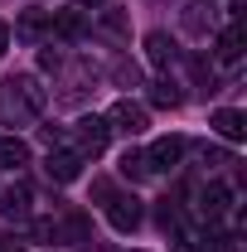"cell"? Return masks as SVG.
I'll use <instances>...</instances> for the list:
<instances>
[{
  "instance_id": "obj_1",
  "label": "cell",
  "mask_w": 247,
  "mask_h": 252,
  "mask_svg": "<svg viewBox=\"0 0 247 252\" xmlns=\"http://www.w3.org/2000/svg\"><path fill=\"white\" fill-rule=\"evenodd\" d=\"M39 112H44V88L34 83L30 73H10V78L0 83V122L25 126V122H34Z\"/></svg>"
},
{
  "instance_id": "obj_2",
  "label": "cell",
  "mask_w": 247,
  "mask_h": 252,
  "mask_svg": "<svg viewBox=\"0 0 247 252\" xmlns=\"http://www.w3.org/2000/svg\"><path fill=\"white\" fill-rule=\"evenodd\" d=\"M107 126H112V131H122V136H141V131L151 126V117H146V107H141V102L122 97V102L107 112Z\"/></svg>"
},
{
  "instance_id": "obj_3",
  "label": "cell",
  "mask_w": 247,
  "mask_h": 252,
  "mask_svg": "<svg viewBox=\"0 0 247 252\" xmlns=\"http://www.w3.org/2000/svg\"><path fill=\"white\" fill-rule=\"evenodd\" d=\"M107 136H112V126L107 117H78V156H102L107 151Z\"/></svg>"
},
{
  "instance_id": "obj_4",
  "label": "cell",
  "mask_w": 247,
  "mask_h": 252,
  "mask_svg": "<svg viewBox=\"0 0 247 252\" xmlns=\"http://www.w3.org/2000/svg\"><path fill=\"white\" fill-rule=\"evenodd\" d=\"M107 223L117 233H136L141 228V199L136 194H112L107 199Z\"/></svg>"
},
{
  "instance_id": "obj_5",
  "label": "cell",
  "mask_w": 247,
  "mask_h": 252,
  "mask_svg": "<svg viewBox=\"0 0 247 252\" xmlns=\"http://www.w3.org/2000/svg\"><path fill=\"white\" fill-rule=\"evenodd\" d=\"M44 175H49L54 185H68V180H78V175H83V156H78V151H63V146H49Z\"/></svg>"
},
{
  "instance_id": "obj_6",
  "label": "cell",
  "mask_w": 247,
  "mask_h": 252,
  "mask_svg": "<svg viewBox=\"0 0 247 252\" xmlns=\"http://www.w3.org/2000/svg\"><path fill=\"white\" fill-rule=\"evenodd\" d=\"M180 156H185V141H180V136H160L151 151H146V165H151V175L155 170H175Z\"/></svg>"
},
{
  "instance_id": "obj_7",
  "label": "cell",
  "mask_w": 247,
  "mask_h": 252,
  "mask_svg": "<svg viewBox=\"0 0 247 252\" xmlns=\"http://www.w3.org/2000/svg\"><path fill=\"white\" fill-rule=\"evenodd\" d=\"M49 15H54V10H25V15L15 20V39H25V44H39V39L49 34Z\"/></svg>"
},
{
  "instance_id": "obj_8",
  "label": "cell",
  "mask_w": 247,
  "mask_h": 252,
  "mask_svg": "<svg viewBox=\"0 0 247 252\" xmlns=\"http://www.w3.org/2000/svg\"><path fill=\"white\" fill-rule=\"evenodd\" d=\"M0 214H5V219H25V214H30V185H25V180H15L10 189H0Z\"/></svg>"
},
{
  "instance_id": "obj_9",
  "label": "cell",
  "mask_w": 247,
  "mask_h": 252,
  "mask_svg": "<svg viewBox=\"0 0 247 252\" xmlns=\"http://www.w3.org/2000/svg\"><path fill=\"white\" fill-rule=\"evenodd\" d=\"M214 131L223 136V141H243V136H247V117L233 112V107H218V112H214Z\"/></svg>"
},
{
  "instance_id": "obj_10",
  "label": "cell",
  "mask_w": 247,
  "mask_h": 252,
  "mask_svg": "<svg viewBox=\"0 0 247 252\" xmlns=\"http://www.w3.org/2000/svg\"><path fill=\"white\" fill-rule=\"evenodd\" d=\"M194 209H199V219H223V209H228V189L223 185H209L204 189V194H199V204H194Z\"/></svg>"
},
{
  "instance_id": "obj_11",
  "label": "cell",
  "mask_w": 247,
  "mask_h": 252,
  "mask_svg": "<svg viewBox=\"0 0 247 252\" xmlns=\"http://www.w3.org/2000/svg\"><path fill=\"white\" fill-rule=\"evenodd\" d=\"M30 165V146L20 136H0V170H20Z\"/></svg>"
},
{
  "instance_id": "obj_12",
  "label": "cell",
  "mask_w": 247,
  "mask_h": 252,
  "mask_svg": "<svg viewBox=\"0 0 247 252\" xmlns=\"http://www.w3.org/2000/svg\"><path fill=\"white\" fill-rule=\"evenodd\" d=\"M238 59H243V30H238V25H228V30L218 34V63H228V68H233Z\"/></svg>"
},
{
  "instance_id": "obj_13",
  "label": "cell",
  "mask_w": 247,
  "mask_h": 252,
  "mask_svg": "<svg viewBox=\"0 0 247 252\" xmlns=\"http://www.w3.org/2000/svg\"><path fill=\"white\" fill-rule=\"evenodd\" d=\"M49 30H59L63 39H83L88 25H83V15H78V10H59V15H49Z\"/></svg>"
},
{
  "instance_id": "obj_14",
  "label": "cell",
  "mask_w": 247,
  "mask_h": 252,
  "mask_svg": "<svg viewBox=\"0 0 247 252\" xmlns=\"http://www.w3.org/2000/svg\"><path fill=\"white\" fill-rule=\"evenodd\" d=\"M146 49H151V63H155V68H165V63L175 59V39H170V34H160V30L146 34Z\"/></svg>"
},
{
  "instance_id": "obj_15",
  "label": "cell",
  "mask_w": 247,
  "mask_h": 252,
  "mask_svg": "<svg viewBox=\"0 0 247 252\" xmlns=\"http://www.w3.org/2000/svg\"><path fill=\"white\" fill-rule=\"evenodd\" d=\"M122 175H126V180H146V175H151L146 151H126V156H122Z\"/></svg>"
},
{
  "instance_id": "obj_16",
  "label": "cell",
  "mask_w": 247,
  "mask_h": 252,
  "mask_svg": "<svg viewBox=\"0 0 247 252\" xmlns=\"http://www.w3.org/2000/svg\"><path fill=\"white\" fill-rule=\"evenodd\" d=\"M59 233L68 238V243H73V248H88V219H83V214H73V219L59 228Z\"/></svg>"
},
{
  "instance_id": "obj_17",
  "label": "cell",
  "mask_w": 247,
  "mask_h": 252,
  "mask_svg": "<svg viewBox=\"0 0 247 252\" xmlns=\"http://www.w3.org/2000/svg\"><path fill=\"white\" fill-rule=\"evenodd\" d=\"M151 102H155V107H180L175 83H165V78H160V83H151Z\"/></svg>"
},
{
  "instance_id": "obj_18",
  "label": "cell",
  "mask_w": 247,
  "mask_h": 252,
  "mask_svg": "<svg viewBox=\"0 0 247 252\" xmlns=\"http://www.w3.org/2000/svg\"><path fill=\"white\" fill-rule=\"evenodd\" d=\"M175 252H204V248H199L194 233H175Z\"/></svg>"
},
{
  "instance_id": "obj_19",
  "label": "cell",
  "mask_w": 247,
  "mask_h": 252,
  "mask_svg": "<svg viewBox=\"0 0 247 252\" xmlns=\"http://www.w3.org/2000/svg\"><path fill=\"white\" fill-rule=\"evenodd\" d=\"M39 63L54 73V68H63V54H59V49H44V54H39Z\"/></svg>"
},
{
  "instance_id": "obj_20",
  "label": "cell",
  "mask_w": 247,
  "mask_h": 252,
  "mask_svg": "<svg viewBox=\"0 0 247 252\" xmlns=\"http://www.w3.org/2000/svg\"><path fill=\"white\" fill-rule=\"evenodd\" d=\"M10 49V25H0V54Z\"/></svg>"
},
{
  "instance_id": "obj_21",
  "label": "cell",
  "mask_w": 247,
  "mask_h": 252,
  "mask_svg": "<svg viewBox=\"0 0 247 252\" xmlns=\"http://www.w3.org/2000/svg\"><path fill=\"white\" fill-rule=\"evenodd\" d=\"M78 5H97V0H78Z\"/></svg>"
}]
</instances>
